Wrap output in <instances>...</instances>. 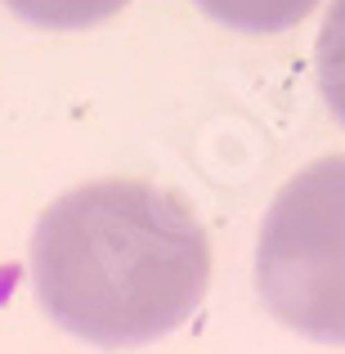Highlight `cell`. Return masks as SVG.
<instances>
[{
	"label": "cell",
	"mask_w": 345,
	"mask_h": 354,
	"mask_svg": "<svg viewBox=\"0 0 345 354\" xmlns=\"http://www.w3.org/2000/svg\"><path fill=\"white\" fill-rule=\"evenodd\" d=\"M27 269L50 323L99 350H135L193 319L211 242L193 207L148 180H95L41 211Z\"/></svg>",
	"instance_id": "6da1fadb"
},
{
	"label": "cell",
	"mask_w": 345,
	"mask_h": 354,
	"mask_svg": "<svg viewBox=\"0 0 345 354\" xmlns=\"http://www.w3.org/2000/svg\"><path fill=\"white\" fill-rule=\"evenodd\" d=\"M314 68H319V90L328 108L345 126V0H332L328 18L319 32V50H314Z\"/></svg>",
	"instance_id": "5b68a950"
},
{
	"label": "cell",
	"mask_w": 345,
	"mask_h": 354,
	"mask_svg": "<svg viewBox=\"0 0 345 354\" xmlns=\"http://www.w3.org/2000/svg\"><path fill=\"white\" fill-rule=\"evenodd\" d=\"M23 23L45 27V32H81L104 18L121 14L130 0H5Z\"/></svg>",
	"instance_id": "277c9868"
},
{
	"label": "cell",
	"mask_w": 345,
	"mask_h": 354,
	"mask_svg": "<svg viewBox=\"0 0 345 354\" xmlns=\"http://www.w3.org/2000/svg\"><path fill=\"white\" fill-rule=\"evenodd\" d=\"M256 292L283 328L345 346V153L292 175L265 211Z\"/></svg>",
	"instance_id": "7a4b0ae2"
},
{
	"label": "cell",
	"mask_w": 345,
	"mask_h": 354,
	"mask_svg": "<svg viewBox=\"0 0 345 354\" xmlns=\"http://www.w3.org/2000/svg\"><path fill=\"white\" fill-rule=\"evenodd\" d=\"M207 18L247 36H274L314 14L319 0H193Z\"/></svg>",
	"instance_id": "3957f363"
}]
</instances>
